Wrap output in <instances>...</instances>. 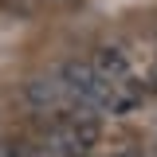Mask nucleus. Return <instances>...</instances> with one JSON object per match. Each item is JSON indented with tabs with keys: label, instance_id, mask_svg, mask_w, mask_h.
Wrapping results in <instances>:
<instances>
[{
	"label": "nucleus",
	"instance_id": "obj_1",
	"mask_svg": "<svg viewBox=\"0 0 157 157\" xmlns=\"http://www.w3.org/2000/svg\"><path fill=\"white\" fill-rule=\"evenodd\" d=\"M20 98H24V106L36 110V114H51V118H55V114H67V90H63V82H59L55 71L32 75L28 82H24Z\"/></svg>",
	"mask_w": 157,
	"mask_h": 157
},
{
	"label": "nucleus",
	"instance_id": "obj_2",
	"mask_svg": "<svg viewBox=\"0 0 157 157\" xmlns=\"http://www.w3.org/2000/svg\"><path fill=\"white\" fill-rule=\"evenodd\" d=\"M90 67H94V75L102 82H118V78L134 75V55L126 51V43L110 39V43H98L90 51Z\"/></svg>",
	"mask_w": 157,
	"mask_h": 157
},
{
	"label": "nucleus",
	"instance_id": "obj_3",
	"mask_svg": "<svg viewBox=\"0 0 157 157\" xmlns=\"http://www.w3.org/2000/svg\"><path fill=\"white\" fill-rule=\"evenodd\" d=\"M145 90H149V94H157V67L145 75Z\"/></svg>",
	"mask_w": 157,
	"mask_h": 157
},
{
	"label": "nucleus",
	"instance_id": "obj_4",
	"mask_svg": "<svg viewBox=\"0 0 157 157\" xmlns=\"http://www.w3.org/2000/svg\"><path fill=\"white\" fill-rule=\"evenodd\" d=\"M51 4H67V0H51Z\"/></svg>",
	"mask_w": 157,
	"mask_h": 157
}]
</instances>
